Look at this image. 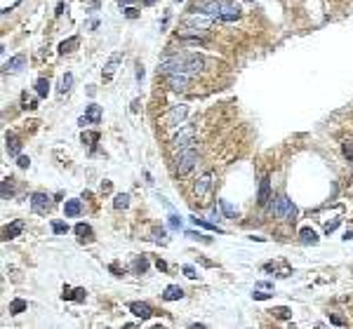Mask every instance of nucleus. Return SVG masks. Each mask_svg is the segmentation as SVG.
Instances as JSON below:
<instances>
[{"instance_id": "f257e3e1", "label": "nucleus", "mask_w": 353, "mask_h": 329, "mask_svg": "<svg viewBox=\"0 0 353 329\" xmlns=\"http://www.w3.org/2000/svg\"><path fill=\"white\" fill-rule=\"evenodd\" d=\"M205 66V59L200 54H174V57H165L158 66V73H165V75H172V73H189V75H195L203 71Z\"/></svg>"}, {"instance_id": "f03ea898", "label": "nucleus", "mask_w": 353, "mask_h": 329, "mask_svg": "<svg viewBox=\"0 0 353 329\" xmlns=\"http://www.w3.org/2000/svg\"><path fill=\"white\" fill-rule=\"evenodd\" d=\"M195 165H198V150H195V146L177 150V174L179 177H186Z\"/></svg>"}, {"instance_id": "7ed1b4c3", "label": "nucleus", "mask_w": 353, "mask_h": 329, "mask_svg": "<svg viewBox=\"0 0 353 329\" xmlns=\"http://www.w3.org/2000/svg\"><path fill=\"white\" fill-rule=\"evenodd\" d=\"M273 216L276 219H283V221H294V216H297V207L292 205L288 195H278L276 200H273Z\"/></svg>"}, {"instance_id": "20e7f679", "label": "nucleus", "mask_w": 353, "mask_h": 329, "mask_svg": "<svg viewBox=\"0 0 353 329\" xmlns=\"http://www.w3.org/2000/svg\"><path fill=\"white\" fill-rule=\"evenodd\" d=\"M195 127L193 125H189V127H182L174 137H172V149L174 150H182V149H189V146H193L195 144Z\"/></svg>"}, {"instance_id": "39448f33", "label": "nucleus", "mask_w": 353, "mask_h": 329, "mask_svg": "<svg viewBox=\"0 0 353 329\" xmlns=\"http://www.w3.org/2000/svg\"><path fill=\"white\" fill-rule=\"evenodd\" d=\"M217 19H222V22H235V19H240V5H238L235 0H222V7H219Z\"/></svg>"}, {"instance_id": "423d86ee", "label": "nucleus", "mask_w": 353, "mask_h": 329, "mask_svg": "<svg viewBox=\"0 0 353 329\" xmlns=\"http://www.w3.org/2000/svg\"><path fill=\"white\" fill-rule=\"evenodd\" d=\"M214 177H212V172H207V174H203L200 179L193 183V193H195V198L198 200H203V198H207L210 195V191H212V183H214Z\"/></svg>"}, {"instance_id": "0eeeda50", "label": "nucleus", "mask_w": 353, "mask_h": 329, "mask_svg": "<svg viewBox=\"0 0 353 329\" xmlns=\"http://www.w3.org/2000/svg\"><path fill=\"white\" fill-rule=\"evenodd\" d=\"M191 80H193V75H189V73L167 75V85L172 87V92H186V90L191 87Z\"/></svg>"}, {"instance_id": "6e6552de", "label": "nucleus", "mask_w": 353, "mask_h": 329, "mask_svg": "<svg viewBox=\"0 0 353 329\" xmlns=\"http://www.w3.org/2000/svg\"><path fill=\"white\" fill-rule=\"evenodd\" d=\"M219 7H222V0H195L193 2V12H203L210 17H217Z\"/></svg>"}, {"instance_id": "1a4fd4ad", "label": "nucleus", "mask_w": 353, "mask_h": 329, "mask_svg": "<svg viewBox=\"0 0 353 329\" xmlns=\"http://www.w3.org/2000/svg\"><path fill=\"white\" fill-rule=\"evenodd\" d=\"M186 116H189V106H186V104H179V106H172L170 111H167V116H165V122L174 127V125H182L184 118H186Z\"/></svg>"}, {"instance_id": "9d476101", "label": "nucleus", "mask_w": 353, "mask_h": 329, "mask_svg": "<svg viewBox=\"0 0 353 329\" xmlns=\"http://www.w3.org/2000/svg\"><path fill=\"white\" fill-rule=\"evenodd\" d=\"M31 207H33V212L47 214L50 212V207H52V200H50V195H45V193H33L31 195Z\"/></svg>"}, {"instance_id": "9b49d317", "label": "nucleus", "mask_w": 353, "mask_h": 329, "mask_svg": "<svg viewBox=\"0 0 353 329\" xmlns=\"http://www.w3.org/2000/svg\"><path fill=\"white\" fill-rule=\"evenodd\" d=\"M123 61V52H116L111 54V59H108V64L104 66V73H101V78H104V83H111L113 80V75H116L118 71V64Z\"/></svg>"}, {"instance_id": "f8f14e48", "label": "nucleus", "mask_w": 353, "mask_h": 329, "mask_svg": "<svg viewBox=\"0 0 353 329\" xmlns=\"http://www.w3.org/2000/svg\"><path fill=\"white\" fill-rule=\"evenodd\" d=\"M78 122H80L83 127H85V125H90V122H92V125H99V122H101V106L90 104V106H87V113L80 118Z\"/></svg>"}, {"instance_id": "ddd939ff", "label": "nucleus", "mask_w": 353, "mask_h": 329, "mask_svg": "<svg viewBox=\"0 0 353 329\" xmlns=\"http://www.w3.org/2000/svg\"><path fill=\"white\" fill-rule=\"evenodd\" d=\"M129 313L139 320H149L153 315V308L149 303H144V301H134V303H129Z\"/></svg>"}, {"instance_id": "4468645a", "label": "nucleus", "mask_w": 353, "mask_h": 329, "mask_svg": "<svg viewBox=\"0 0 353 329\" xmlns=\"http://www.w3.org/2000/svg\"><path fill=\"white\" fill-rule=\"evenodd\" d=\"M5 141H7V153H10L12 158H19V153H22V141L17 139L14 132H7L5 134Z\"/></svg>"}, {"instance_id": "2eb2a0df", "label": "nucleus", "mask_w": 353, "mask_h": 329, "mask_svg": "<svg viewBox=\"0 0 353 329\" xmlns=\"http://www.w3.org/2000/svg\"><path fill=\"white\" fill-rule=\"evenodd\" d=\"M24 66H26V57H24V54H17V57H12L10 61L5 64V71H7V73H19Z\"/></svg>"}, {"instance_id": "dca6fc26", "label": "nucleus", "mask_w": 353, "mask_h": 329, "mask_svg": "<svg viewBox=\"0 0 353 329\" xmlns=\"http://www.w3.org/2000/svg\"><path fill=\"white\" fill-rule=\"evenodd\" d=\"M64 214L68 216V219H75V216H80V214H83V205H80V200H66Z\"/></svg>"}, {"instance_id": "f3484780", "label": "nucleus", "mask_w": 353, "mask_h": 329, "mask_svg": "<svg viewBox=\"0 0 353 329\" xmlns=\"http://www.w3.org/2000/svg\"><path fill=\"white\" fill-rule=\"evenodd\" d=\"M162 299H165V301H179V299H184V289H182L179 285L165 287V292H162Z\"/></svg>"}, {"instance_id": "a211bd4d", "label": "nucleus", "mask_w": 353, "mask_h": 329, "mask_svg": "<svg viewBox=\"0 0 353 329\" xmlns=\"http://www.w3.org/2000/svg\"><path fill=\"white\" fill-rule=\"evenodd\" d=\"M268 198H271V181H268V177H264V179H261V186H259L257 202L259 205H266Z\"/></svg>"}, {"instance_id": "6ab92c4d", "label": "nucleus", "mask_w": 353, "mask_h": 329, "mask_svg": "<svg viewBox=\"0 0 353 329\" xmlns=\"http://www.w3.org/2000/svg\"><path fill=\"white\" fill-rule=\"evenodd\" d=\"M299 238L304 244H318V233L313 228H301L299 231Z\"/></svg>"}, {"instance_id": "aec40b11", "label": "nucleus", "mask_w": 353, "mask_h": 329, "mask_svg": "<svg viewBox=\"0 0 353 329\" xmlns=\"http://www.w3.org/2000/svg\"><path fill=\"white\" fill-rule=\"evenodd\" d=\"M22 231H24V223L22 221H14L12 226H7V228L2 231V235H5V240H14V238L22 233Z\"/></svg>"}, {"instance_id": "412c9836", "label": "nucleus", "mask_w": 353, "mask_h": 329, "mask_svg": "<svg viewBox=\"0 0 353 329\" xmlns=\"http://www.w3.org/2000/svg\"><path fill=\"white\" fill-rule=\"evenodd\" d=\"M80 45V38L78 35H73V38H68V40H64V43L59 45V54H71Z\"/></svg>"}, {"instance_id": "4be33fe9", "label": "nucleus", "mask_w": 353, "mask_h": 329, "mask_svg": "<svg viewBox=\"0 0 353 329\" xmlns=\"http://www.w3.org/2000/svg\"><path fill=\"white\" fill-rule=\"evenodd\" d=\"M71 87H73V73L62 75V80H59V94H66V92H71Z\"/></svg>"}, {"instance_id": "5701e85b", "label": "nucleus", "mask_w": 353, "mask_h": 329, "mask_svg": "<svg viewBox=\"0 0 353 329\" xmlns=\"http://www.w3.org/2000/svg\"><path fill=\"white\" fill-rule=\"evenodd\" d=\"M35 92H38V96L50 94V80H47V78H38V80H35Z\"/></svg>"}, {"instance_id": "b1692460", "label": "nucleus", "mask_w": 353, "mask_h": 329, "mask_svg": "<svg viewBox=\"0 0 353 329\" xmlns=\"http://www.w3.org/2000/svg\"><path fill=\"white\" fill-rule=\"evenodd\" d=\"M26 308H29V303H26L24 299H14V301L10 303V313H12V315H19V313H22V310H26Z\"/></svg>"}, {"instance_id": "393cba45", "label": "nucleus", "mask_w": 353, "mask_h": 329, "mask_svg": "<svg viewBox=\"0 0 353 329\" xmlns=\"http://www.w3.org/2000/svg\"><path fill=\"white\" fill-rule=\"evenodd\" d=\"M14 179H2V200H7V198H12L14 195V183H12Z\"/></svg>"}, {"instance_id": "a878e982", "label": "nucleus", "mask_w": 353, "mask_h": 329, "mask_svg": "<svg viewBox=\"0 0 353 329\" xmlns=\"http://www.w3.org/2000/svg\"><path fill=\"white\" fill-rule=\"evenodd\" d=\"M113 207H116V209H128V207H129V195H128V193H120V195H116Z\"/></svg>"}, {"instance_id": "bb28decb", "label": "nucleus", "mask_w": 353, "mask_h": 329, "mask_svg": "<svg viewBox=\"0 0 353 329\" xmlns=\"http://www.w3.org/2000/svg\"><path fill=\"white\" fill-rule=\"evenodd\" d=\"M191 221L195 223V226H203V228H207V231H217V233H222V228H219L217 223H210V221H205V219H198V216H191Z\"/></svg>"}, {"instance_id": "cd10ccee", "label": "nucleus", "mask_w": 353, "mask_h": 329, "mask_svg": "<svg viewBox=\"0 0 353 329\" xmlns=\"http://www.w3.org/2000/svg\"><path fill=\"white\" fill-rule=\"evenodd\" d=\"M38 106V99H33V96H29L26 92L22 94V108H26V111H33V108Z\"/></svg>"}, {"instance_id": "c85d7f7f", "label": "nucleus", "mask_w": 353, "mask_h": 329, "mask_svg": "<svg viewBox=\"0 0 353 329\" xmlns=\"http://www.w3.org/2000/svg\"><path fill=\"white\" fill-rule=\"evenodd\" d=\"M219 207L224 209L226 216H235V214H238V209H235V207H233V205H231L228 200H219Z\"/></svg>"}, {"instance_id": "c756f323", "label": "nucleus", "mask_w": 353, "mask_h": 329, "mask_svg": "<svg viewBox=\"0 0 353 329\" xmlns=\"http://www.w3.org/2000/svg\"><path fill=\"white\" fill-rule=\"evenodd\" d=\"M342 150H344V155H346V158L353 162V141H344V144H342Z\"/></svg>"}, {"instance_id": "7c9ffc66", "label": "nucleus", "mask_w": 353, "mask_h": 329, "mask_svg": "<svg viewBox=\"0 0 353 329\" xmlns=\"http://www.w3.org/2000/svg\"><path fill=\"white\" fill-rule=\"evenodd\" d=\"M52 231L57 235H62V233H66V231H68V226H66V223H62V221H52Z\"/></svg>"}, {"instance_id": "2f4dec72", "label": "nucleus", "mask_w": 353, "mask_h": 329, "mask_svg": "<svg viewBox=\"0 0 353 329\" xmlns=\"http://www.w3.org/2000/svg\"><path fill=\"white\" fill-rule=\"evenodd\" d=\"M75 233L78 235H92V228H90L87 223H78V226H75Z\"/></svg>"}, {"instance_id": "473e14b6", "label": "nucleus", "mask_w": 353, "mask_h": 329, "mask_svg": "<svg viewBox=\"0 0 353 329\" xmlns=\"http://www.w3.org/2000/svg\"><path fill=\"white\" fill-rule=\"evenodd\" d=\"M146 268H149L146 259H137V261H134V270H137V273H144Z\"/></svg>"}, {"instance_id": "72a5a7b5", "label": "nucleus", "mask_w": 353, "mask_h": 329, "mask_svg": "<svg viewBox=\"0 0 353 329\" xmlns=\"http://www.w3.org/2000/svg\"><path fill=\"white\" fill-rule=\"evenodd\" d=\"M268 297H271V294L261 292V289H255V292H252V299H255V301H266Z\"/></svg>"}, {"instance_id": "f704fd0d", "label": "nucleus", "mask_w": 353, "mask_h": 329, "mask_svg": "<svg viewBox=\"0 0 353 329\" xmlns=\"http://www.w3.org/2000/svg\"><path fill=\"white\" fill-rule=\"evenodd\" d=\"M153 240H158V242H167V240H165V231H162V228H153Z\"/></svg>"}, {"instance_id": "c9c22d12", "label": "nucleus", "mask_w": 353, "mask_h": 329, "mask_svg": "<svg viewBox=\"0 0 353 329\" xmlns=\"http://www.w3.org/2000/svg\"><path fill=\"white\" fill-rule=\"evenodd\" d=\"M273 313H276V318H280V320H288L289 318V308H276Z\"/></svg>"}, {"instance_id": "e433bc0d", "label": "nucleus", "mask_w": 353, "mask_h": 329, "mask_svg": "<svg viewBox=\"0 0 353 329\" xmlns=\"http://www.w3.org/2000/svg\"><path fill=\"white\" fill-rule=\"evenodd\" d=\"M337 226H339V219H334V221H327V223H325V233L330 235L332 231H337Z\"/></svg>"}, {"instance_id": "4c0bfd02", "label": "nucleus", "mask_w": 353, "mask_h": 329, "mask_svg": "<svg viewBox=\"0 0 353 329\" xmlns=\"http://www.w3.org/2000/svg\"><path fill=\"white\" fill-rule=\"evenodd\" d=\"M17 165H19V167H22V170H26V167H29V165H31V160L26 158V155H19V158H17Z\"/></svg>"}, {"instance_id": "58836bf2", "label": "nucleus", "mask_w": 353, "mask_h": 329, "mask_svg": "<svg viewBox=\"0 0 353 329\" xmlns=\"http://www.w3.org/2000/svg\"><path fill=\"white\" fill-rule=\"evenodd\" d=\"M189 238H193V240H203V242H207V240H210V238H207V235H203V233H193V231H189Z\"/></svg>"}, {"instance_id": "ea45409f", "label": "nucleus", "mask_w": 353, "mask_h": 329, "mask_svg": "<svg viewBox=\"0 0 353 329\" xmlns=\"http://www.w3.org/2000/svg\"><path fill=\"white\" fill-rule=\"evenodd\" d=\"M170 226H172V228H182V219H179L177 214H172V216H170Z\"/></svg>"}, {"instance_id": "a19ab883", "label": "nucleus", "mask_w": 353, "mask_h": 329, "mask_svg": "<svg viewBox=\"0 0 353 329\" xmlns=\"http://www.w3.org/2000/svg\"><path fill=\"white\" fill-rule=\"evenodd\" d=\"M182 270H184V275L191 277V280H193V277H198V275H195V268H191V266H184Z\"/></svg>"}, {"instance_id": "79ce46f5", "label": "nucleus", "mask_w": 353, "mask_h": 329, "mask_svg": "<svg viewBox=\"0 0 353 329\" xmlns=\"http://www.w3.org/2000/svg\"><path fill=\"white\" fill-rule=\"evenodd\" d=\"M85 294H87L85 289H75V294H73V299H75V301H83V299H85Z\"/></svg>"}, {"instance_id": "37998d69", "label": "nucleus", "mask_w": 353, "mask_h": 329, "mask_svg": "<svg viewBox=\"0 0 353 329\" xmlns=\"http://www.w3.org/2000/svg\"><path fill=\"white\" fill-rule=\"evenodd\" d=\"M330 322H332V325H346V320H344V318H339V315H332V318H330Z\"/></svg>"}, {"instance_id": "c03bdc74", "label": "nucleus", "mask_w": 353, "mask_h": 329, "mask_svg": "<svg viewBox=\"0 0 353 329\" xmlns=\"http://www.w3.org/2000/svg\"><path fill=\"white\" fill-rule=\"evenodd\" d=\"M137 80H144V66L137 64Z\"/></svg>"}, {"instance_id": "a18cd8bd", "label": "nucleus", "mask_w": 353, "mask_h": 329, "mask_svg": "<svg viewBox=\"0 0 353 329\" xmlns=\"http://www.w3.org/2000/svg\"><path fill=\"white\" fill-rule=\"evenodd\" d=\"M99 134H83V141H96Z\"/></svg>"}, {"instance_id": "49530a36", "label": "nucleus", "mask_w": 353, "mask_h": 329, "mask_svg": "<svg viewBox=\"0 0 353 329\" xmlns=\"http://www.w3.org/2000/svg\"><path fill=\"white\" fill-rule=\"evenodd\" d=\"M125 14H128L129 19H134V17H137V10H134V7H128V10H125Z\"/></svg>"}, {"instance_id": "de8ad7c7", "label": "nucleus", "mask_w": 353, "mask_h": 329, "mask_svg": "<svg viewBox=\"0 0 353 329\" xmlns=\"http://www.w3.org/2000/svg\"><path fill=\"white\" fill-rule=\"evenodd\" d=\"M259 289H273V285H271V282H259Z\"/></svg>"}, {"instance_id": "09e8293b", "label": "nucleus", "mask_w": 353, "mask_h": 329, "mask_svg": "<svg viewBox=\"0 0 353 329\" xmlns=\"http://www.w3.org/2000/svg\"><path fill=\"white\" fill-rule=\"evenodd\" d=\"M151 2H156V0H146V5H151Z\"/></svg>"}, {"instance_id": "8fccbe9b", "label": "nucleus", "mask_w": 353, "mask_h": 329, "mask_svg": "<svg viewBox=\"0 0 353 329\" xmlns=\"http://www.w3.org/2000/svg\"><path fill=\"white\" fill-rule=\"evenodd\" d=\"M177 2H182V0H177Z\"/></svg>"}]
</instances>
